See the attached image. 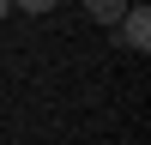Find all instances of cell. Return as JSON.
<instances>
[{
  "instance_id": "cell-1",
  "label": "cell",
  "mask_w": 151,
  "mask_h": 145,
  "mask_svg": "<svg viewBox=\"0 0 151 145\" xmlns=\"http://www.w3.org/2000/svg\"><path fill=\"white\" fill-rule=\"evenodd\" d=\"M115 24H121V42H127L133 55H145V48H151V12H145V6H133V0H127V12H121Z\"/></svg>"
},
{
  "instance_id": "cell-2",
  "label": "cell",
  "mask_w": 151,
  "mask_h": 145,
  "mask_svg": "<svg viewBox=\"0 0 151 145\" xmlns=\"http://www.w3.org/2000/svg\"><path fill=\"white\" fill-rule=\"evenodd\" d=\"M85 12H91L97 24H109V30H115V18L127 12V0H85Z\"/></svg>"
},
{
  "instance_id": "cell-3",
  "label": "cell",
  "mask_w": 151,
  "mask_h": 145,
  "mask_svg": "<svg viewBox=\"0 0 151 145\" xmlns=\"http://www.w3.org/2000/svg\"><path fill=\"white\" fill-rule=\"evenodd\" d=\"M12 6H18V12H30V18H48L60 0H12Z\"/></svg>"
},
{
  "instance_id": "cell-4",
  "label": "cell",
  "mask_w": 151,
  "mask_h": 145,
  "mask_svg": "<svg viewBox=\"0 0 151 145\" xmlns=\"http://www.w3.org/2000/svg\"><path fill=\"white\" fill-rule=\"evenodd\" d=\"M6 12H12V0H0V18H6Z\"/></svg>"
}]
</instances>
